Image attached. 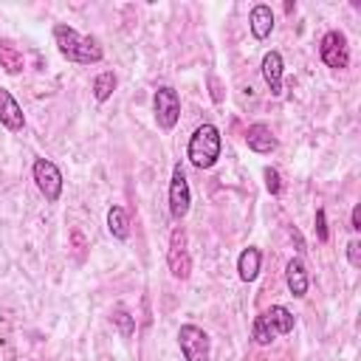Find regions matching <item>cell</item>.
I'll return each instance as SVG.
<instances>
[{
	"mask_svg": "<svg viewBox=\"0 0 361 361\" xmlns=\"http://www.w3.org/2000/svg\"><path fill=\"white\" fill-rule=\"evenodd\" d=\"M54 42H56L59 54L68 62H76V65H96L104 56L96 37H85V34H79L76 28H71L65 23L54 25Z\"/></svg>",
	"mask_w": 361,
	"mask_h": 361,
	"instance_id": "6da1fadb",
	"label": "cell"
},
{
	"mask_svg": "<svg viewBox=\"0 0 361 361\" xmlns=\"http://www.w3.org/2000/svg\"><path fill=\"white\" fill-rule=\"evenodd\" d=\"M220 130L214 124H200L192 138H189V147H186V158L192 161V166L197 169H209L217 164L220 158Z\"/></svg>",
	"mask_w": 361,
	"mask_h": 361,
	"instance_id": "7a4b0ae2",
	"label": "cell"
},
{
	"mask_svg": "<svg viewBox=\"0 0 361 361\" xmlns=\"http://www.w3.org/2000/svg\"><path fill=\"white\" fill-rule=\"evenodd\" d=\"M31 175H34V183H37L39 195H42L48 203H56V200L62 197V172H59V166H56L54 161L37 158Z\"/></svg>",
	"mask_w": 361,
	"mask_h": 361,
	"instance_id": "3957f363",
	"label": "cell"
},
{
	"mask_svg": "<svg viewBox=\"0 0 361 361\" xmlns=\"http://www.w3.org/2000/svg\"><path fill=\"white\" fill-rule=\"evenodd\" d=\"M152 110H155V121L161 130H172L180 118V96L175 87L161 85L152 96Z\"/></svg>",
	"mask_w": 361,
	"mask_h": 361,
	"instance_id": "277c9868",
	"label": "cell"
},
{
	"mask_svg": "<svg viewBox=\"0 0 361 361\" xmlns=\"http://www.w3.org/2000/svg\"><path fill=\"white\" fill-rule=\"evenodd\" d=\"M178 347L183 353L186 361H209V350H212V341L206 336L203 327L197 324H180L178 330Z\"/></svg>",
	"mask_w": 361,
	"mask_h": 361,
	"instance_id": "5b68a950",
	"label": "cell"
},
{
	"mask_svg": "<svg viewBox=\"0 0 361 361\" xmlns=\"http://www.w3.org/2000/svg\"><path fill=\"white\" fill-rule=\"evenodd\" d=\"M319 56L327 68L344 71L350 65V48H347V37L341 31H327L319 42Z\"/></svg>",
	"mask_w": 361,
	"mask_h": 361,
	"instance_id": "8992f818",
	"label": "cell"
},
{
	"mask_svg": "<svg viewBox=\"0 0 361 361\" xmlns=\"http://www.w3.org/2000/svg\"><path fill=\"white\" fill-rule=\"evenodd\" d=\"M192 203V192H189V180L186 172L180 169V164L172 169V180H169V214L175 220H183Z\"/></svg>",
	"mask_w": 361,
	"mask_h": 361,
	"instance_id": "52a82bcc",
	"label": "cell"
},
{
	"mask_svg": "<svg viewBox=\"0 0 361 361\" xmlns=\"http://www.w3.org/2000/svg\"><path fill=\"white\" fill-rule=\"evenodd\" d=\"M166 262H169V271L175 279H186L192 274V257L186 251V234L183 228H175L172 231V240H169V251H166Z\"/></svg>",
	"mask_w": 361,
	"mask_h": 361,
	"instance_id": "ba28073f",
	"label": "cell"
},
{
	"mask_svg": "<svg viewBox=\"0 0 361 361\" xmlns=\"http://www.w3.org/2000/svg\"><path fill=\"white\" fill-rule=\"evenodd\" d=\"M0 124L11 133H20L25 127V116H23V107L17 104V99L11 96V90L0 87Z\"/></svg>",
	"mask_w": 361,
	"mask_h": 361,
	"instance_id": "9c48e42d",
	"label": "cell"
},
{
	"mask_svg": "<svg viewBox=\"0 0 361 361\" xmlns=\"http://www.w3.org/2000/svg\"><path fill=\"white\" fill-rule=\"evenodd\" d=\"M262 316V322H265V327L271 330V336H288L290 330H293V324H296V319H293V313L285 307V305H271L265 313H259Z\"/></svg>",
	"mask_w": 361,
	"mask_h": 361,
	"instance_id": "30bf717a",
	"label": "cell"
},
{
	"mask_svg": "<svg viewBox=\"0 0 361 361\" xmlns=\"http://www.w3.org/2000/svg\"><path fill=\"white\" fill-rule=\"evenodd\" d=\"M245 144H248V149H254V152H259V155H268V152L276 149V135L271 133L268 124L257 121V124H251V127L245 130Z\"/></svg>",
	"mask_w": 361,
	"mask_h": 361,
	"instance_id": "8fae6325",
	"label": "cell"
},
{
	"mask_svg": "<svg viewBox=\"0 0 361 361\" xmlns=\"http://www.w3.org/2000/svg\"><path fill=\"white\" fill-rule=\"evenodd\" d=\"M248 28H251L254 39L271 37V31H274V11H271V6L257 3V6L251 8V14H248Z\"/></svg>",
	"mask_w": 361,
	"mask_h": 361,
	"instance_id": "7c38bea8",
	"label": "cell"
},
{
	"mask_svg": "<svg viewBox=\"0 0 361 361\" xmlns=\"http://www.w3.org/2000/svg\"><path fill=\"white\" fill-rule=\"evenodd\" d=\"M282 71H285V65H282L279 51H268L262 56V79H265V85L271 87L274 96L282 93Z\"/></svg>",
	"mask_w": 361,
	"mask_h": 361,
	"instance_id": "4fadbf2b",
	"label": "cell"
},
{
	"mask_svg": "<svg viewBox=\"0 0 361 361\" xmlns=\"http://www.w3.org/2000/svg\"><path fill=\"white\" fill-rule=\"evenodd\" d=\"M285 279H288V290H290L296 299H302V296L307 293L310 279H307V268H305V262H302L299 257H293V259L285 265Z\"/></svg>",
	"mask_w": 361,
	"mask_h": 361,
	"instance_id": "5bb4252c",
	"label": "cell"
},
{
	"mask_svg": "<svg viewBox=\"0 0 361 361\" xmlns=\"http://www.w3.org/2000/svg\"><path fill=\"white\" fill-rule=\"evenodd\" d=\"M259 265H262L259 248H257V245L243 248V254H240V259H237V274H240V279H243V282H254V279L259 276Z\"/></svg>",
	"mask_w": 361,
	"mask_h": 361,
	"instance_id": "9a60e30c",
	"label": "cell"
},
{
	"mask_svg": "<svg viewBox=\"0 0 361 361\" xmlns=\"http://www.w3.org/2000/svg\"><path fill=\"white\" fill-rule=\"evenodd\" d=\"M0 68L6 73H20L25 68V59H23V51L11 42V39H0Z\"/></svg>",
	"mask_w": 361,
	"mask_h": 361,
	"instance_id": "2e32d148",
	"label": "cell"
},
{
	"mask_svg": "<svg viewBox=\"0 0 361 361\" xmlns=\"http://www.w3.org/2000/svg\"><path fill=\"white\" fill-rule=\"evenodd\" d=\"M107 228L116 240H127L130 237V220H127V212L121 206H110L107 212Z\"/></svg>",
	"mask_w": 361,
	"mask_h": 361,
	"instance_id": "e0dca14e",
	"label": "cell"
},
{
	"mask_svg": "<svg viewBox=\"0 0 361 361\" xmlns=\"http://www.w3.org/2000/svg\"><path fill=\"white\" fill-rule=\"evenodd\" d=\"M116 90V73L113 71H102L96 79H93V99L96 102H107Z\"/></svg>",
	"mask_w": 361,
	"mask_h": 361,
	"instance_id": "ac0fdd59",
	"label": "cell"
},
{
	"mask_svg": "<svg viewBox=\"0 0 361 361\" xmlns=\"http://www.w3.org/2000/svg\"><path fill=\"white\" fill-rule=\"evenodd\" d=\"M113 322L118 324V333H121L124 338H130V336L135 333V319H133L124 307H116V310H113Z\"/></svg>",
	"mask_w": 361,
	"mask_h": 361,
	"instance_id": "d6986e66",
	"label": "cell"
},
{
	"mask_svg": "<svg viewBox=\"0 0 361 361\" xmlns=\"http://www.w3.org/2000/svg\"><path fill=\"white\" fill-rule=\"evenodd\" d=\"M251 338H254L257 344H271V341H274V336H271V330L265 327L262 316L254 319V324H251Z\"/></svg>",
	"mask_w": 361,
	"mask_h": 361,
	"instance_id": "ffe728a7",
	"label": "cell"
},
{
	"mask_svg": "<svg viewBox=\"0 0 361 361\" xmlns=\"http://www.w3.org/2000/svg\"><path fill=\"white\" fill-rule=\"evenodd\" d=\"M262 175H265V186H268V192H271V195H279V192H282L279 172H276L274 166H265V172H262Z\"/></svg>",
	"mask_w": 361,
	"mask_h": 361,
	"instance_id": "44dd1931",
	"label": "cell"
},
{
	"mask_svg": "<svg viewBox=\"0 0 361 361\" xmlns=\"http://www.w3.org/2000/svg\"><path fill=\"white\" fill-rule=\"evenodd\" d=\"M347 259H350L353 268H361V240L358 237H353L347 243Z\"/></svg>",
	"mask_w": 361,
	"mask_h": 361,
	"instance_id": "7402d4cb",
	"label": "cell"
},
{
	"mask_svg": "<svg viewBox=\"0 0 361 361\" xmlns=\"http://www.w3.org/2000/svg\"><path fill=\"white\" fill-rule=\"evenodd\" d=\"M316 237H319V243H327V220H324V209H316Z\"/></svg>",
	"mask_w": 361,
	"mask_h": 361,
	"instance_id": "603a6c76",
	"label": "cell"
},
{
	"mask_svg": "<svg viewBox=\"0 0 361 361\" xmlns=\"http://www.w3.org/2000/svg\"><path fill=\"white\" fill-rule=\"evenodd\" d=\"M350 228L353 231H361V203L353 206V214H350Z\"/></svg>",
	"mask_w": 361,
	"mask_h": 361,
	"instance_id": "cb8c5ba5",
	"label": "cell"
}]
</instances>
